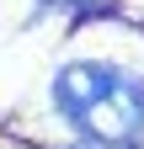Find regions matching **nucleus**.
Segmentation results:
<instances>
[{
	"label": "nucleus",
	"instance_id": "nucleus-1",
	"mask_svg": "<svg viewBox=\"0 0 144 149\" xmlns=\"http://www.w3.org/2000/svg\"><path fill=\"white\" fill-rule=\"evenodd\" d=\"M53 107L80 139L134 144L144 133V80L123 64L75 59L53 74Z\"/></svg>",
	"mask_w": 144,
	"mask_h": 149
},
{
	"label": "nucleus",
	"instance_id": "nucleus-3",
	"mask_svg": "<svg viewBox=\"0 0 144 149\" xmlns=\"http://www.w3.org/2000/svg\"><path fill=\"white\" fill-rule=\"evenodd\" d=\"M75 149H134V144H101V139H85V144H75Z\"/></svg>",
	"mask_w": 144,
	"mask_h": 149
},
{
	"label": "nucleus",
	"instance_id": "nucleus-2",
	"mask_svg": "<svg viewBox=\"0 0 144 149\" xmlns=\"http://www.w3.org/2000/svg\"><path fill=\"white\" fill-rule=\"evenodd\" d=\"M43 6H53V11H101L107 0H43Z\"/></svg>",
	"mask_w": 144,
	"mask_h": 149
}]
</instances>
